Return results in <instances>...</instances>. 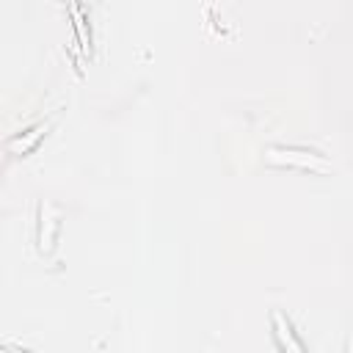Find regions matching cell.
Wrapping results in <instances>:
<instances>
[{"label":"cell","instance_id":"2","mask_svg":"<svg viewBox=\"0 0 353 353\" xmlns=\"http://www.w3.org/2000/svg\"><path fill=\"white\" fill-rule=\"evenodd\" d=\"M17 353H25V350H17Z\"/></svg>","mask_w":353,"mask_h":353},{"label":"cell","instance_id":"1","mask_svg":"<svg viewBox=\"0 0 353 353\" xmlns=\"http://www.w3.org/2000/svg\"><path fill=\"white\" fill-rule=\"evenodd\" d=\"M273 331H276V339L281 342V347H284L287 353H303L301 342L295 339V334H292V328H290V323L284 320L281 312H273Z\"/></svg>","mask_w":353,"mask_h":353}]
</instances>
